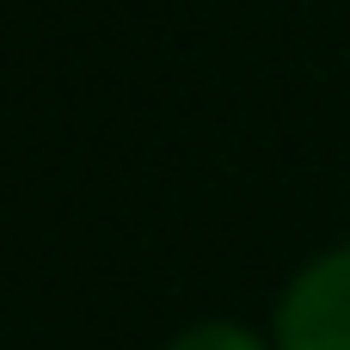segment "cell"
<instances>
[{
    "label": "cell",
    "mask_w": 350,
    "mask_h": 350,
    "mask_svg": "<svg viewBox=\"0 0 350 350\" xmlns=\"http://www.w3.org/2000/svg\"><path fill=\"white\" fill-rule=\"evenodd\" d=\"M277 350H350V240L314 252L277 295L271 314Z\"/></svg>",
    "instance_id": "obj_1"
},
{
    "label": "cell",
    "mask_w": 350,
    "mask_h": 350,
    "mask_svg": "<svg viewBox=\"0 0 350 350\" xmlns=\"http://www.w3.org/2000/svg\"><path fill=\"white\" fill-rule=\"evenodd\" d=\"M160 350H277V345H271V332H252L240 320H197V326L172 332Z\"/></svg>",
    "instance_id": "obj_2"
}]
</instances>
